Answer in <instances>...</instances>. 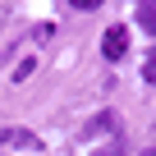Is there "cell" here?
<instances>
[{"instance_id":"cell-3","label":"cell","mask_w":156,"mask_h":156,"mask_svg":"<svg viewBox=\"0 0 156 156\" xmlns=\"http://www.w3.org/2000/svg\"><path fill=\"white\" fill-rule=\"evenodd\" d=\"M0 142H14V147H37V138H32V133H23V129H5V133H0Z\"/></svg>"},{"instance_id":"cell-5","label":"cell","mask_w":156,"mask_h":156,"mask_svg":"<svg viewBox=\"0 0 156 156\" xmlns=\"http://www.w3.org/2000/svg\"><path fill=\"white\" fill-rule=\"evenodd\" d=\"M142 78H147V83H156V51L147 55V69H142Z\"/></svg>"},{"instance_id":"cell-6","label":"cell","mask_w":156,"mask_h":156,"mask_svg":"<svg viewBox=\"0 0 156 156\" xmlns=\"http://www.w3.org/2000/svg\"><path fill=\"white\" fill-rule=\"evenodd\" d=\"M69 5H73V9H97L101 0H69Z\"/></svg>"},{"instance_id":"cell-1","label":"cell","mask_w":156,"mask_h":156,"mask_svg":"<svg viewBox=\"0 0 156 156\" xmlns=\"http://www.w3.org/2000/svg\"><path fill=\"white\" fill-rule=\"evenodd\" d=\"M101 51H106V60H124L129 55V28H106Z\"/></svg>"},{"instance_id":"cell-2","label":"cell","mask_w":156,"mask_h":156,"mask_svg":"<svg viewBox=\"0 0 156 156\" xmlns=\"http://www.w3.org/2000/svg\"><path fill=\"white\" fill-rule=\"evenodd\" d=\"M138 28H142L147 37H156V0H147V5L138 9Z\"/></svg>"},{"instance_id":"cell-4","label":"cell","mask_w":156,"mask_h":156,"mask_svg":"<svg viewBox=\"0 0 156 156\" xmlns=\"http://www.w3.org/2000/svg\"><path fill=\"white\" fill-rule=\"evenodd\" d=\"M32 69H37V60H23V64H14V83H23Z\"/></svg>"}]
</instances>
